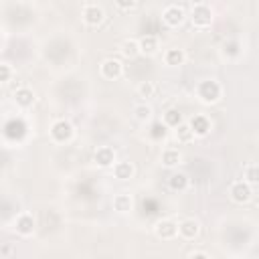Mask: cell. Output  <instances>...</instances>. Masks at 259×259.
I'll use <instances>...</instances> for the list:
<instances>
[{
    "instance_id": "1",
    "label": "cell",
    "mask_w": 259,
    "mask_h": 259,
    "mask_svg": "<svg viewBox=\"0 0 259 259\" xmlns=\"http://www.w3.org/2000/svg\"><path fill=\"white\" fill-rule=\"evenodd\" d=\"M196 97L202 103L212 105L223 97V87H221V83L217 79H204V81H200L196 85Z\"/></svg>"
},
{
    "instance_id": "2",
    "label": "cell",
    "mask_w": 259,
    "mask_h": 259,
    "mask_svg": "<svg viewBox=\"0 0 259 259\" xmlns=\"http://www.w3.org/2000/svg\"><path fill=\"white\" fill-rule=\"evenodd\" d=\"M214 16H212V8L204 2H198L190 8V22L194 28H208L212 24Z\"/></svg>"
},
{
    "instance_id": "3",
    "label": "cell",
    "mask_w": 259,
    "mask_h": 259,
    "mask_svg": "<svg viewBox=\"0 0 259 259\" xmlns=\"http://www.w3.org/2000/svg\"><path fill=\"white\" fill-rule=\"evenodd\" d=\"M229 196L235 204H247L253 198V186L245 180H235L229 186Z\"/></svg>"
},
{
    "instance_id": "4",
    "label": "cell",
    "mask_w": 259,
    "mask_h": 259,
    "mask_svg": "<svg viewBox=\"0 0 259 259\" xmlns=\"http://www.w3.org/2000/svg\"><path fill=\"white\" fill-rule=\"evenodd\" d=\"M49 134H51V140H53V142L65 144V142H69V140L73 138L75 127H73V123L67 121V119H57V121H53Z\"/></svg>"
},
{
    "instance_id": "5",
    "label": "cell",
    "mask_w": 259,
    "mask_h": 259,
    "mask_svg": "<svg viewBox=\"0 0 259 259\" xmlns=\"http://www.w3.org/2000/svg\"><path fill=\"white\" fill-rule=\"evenodd\" d=\"M81 18L87 26L95 28V26H101L103 20H105V10L97 4H85L83 10H81Z\"/></svg>"
},
{
    "instance_id": "6",
    "label": "cell",
    "mask_w": 259,
    "mask_h": 259,
    "mask_svg": "<svg viewBox=\"0 0 259 259\" xmlns=\"http://www.w3.org/2000/svg\"><path fill=\"white\" fill-rule=\"evenodd\" d=\"M184 20H186V12H184V8L178 6V4H170V6H166L164 12H162V22H164L166 26H170V28H178Z\"/></svg>"
},
{
    "instance_id": "7",
    "label": "cell",
    "mask_w": 259,
    "mask_h": 259,
    "mask_svg": "<svg viewBox=\"0 0 259 259\" xmlns=\"http://www.w3.org/2000/svg\"><path fill=\"white\" fill-rule=\"evenodd\" d=\"M99 73H101V77L107 79V81H117V79L123 75V65H121L119 59L109 57V59H105V61L99 65Z\"/></svg>"
},
{
    "instance_id": "8",
    "label": "cell",
    "mask_w": 259,
    "mask_h": 259,
    "mask_svg": "<svg viewBox=\"0 0 259 259\" xmlns=\"http://www.w3.org/2000/svg\"><path fill=\"white\" fill-rule=\"evenodd\" d=\"M154 233L162 241H172L178 235V223H174L172 219H160L154 225Z\"/></svg>"
},
{
    "instance_id": "9",
    "label": "cell",
    "mask_w": 259,
    "mask_h": 259,
    "mask_svg": "<svg viewBox=\"0 0 259 259\" xmlns=\"http://www.w3.org/2000/svg\"><path fill=\"white\" fill-rule=\"evenodd\" d=\"M36 229V223H34V217L30 212H20L16 219H14V231L16 235L20 237H30Z\"/></svg>"
},
{
    "instance_id": "10",
    "label": "cell",
    "mask_w": 259,
    "mask_h": 259,
    "mask_svg": "<svg viewBox=\"0 0 259 259\" xmlns=\"http://www.w3.org/2000/svg\"><path fill=\"white\" fill-rule=\"evenodd\" d=\"M93 162L99 168H113L115 164V150L111 146H99L93 154Z\"/></svg>"
},
{
    "instance_id": "11",
    "label": "cell",
    "mask_w": 259,
    "mask_h": 259,
    "mask_svg": "<svg viewBox=\"0 0 259 259\" xmlns=\"http://www.w3.org/2000/svg\"><path fill=\"white\" fill-rule=\"evenodd\" d=\"M200 233V223L196 219H182L178 223V235L184 239V241H194Z\"/></svg>"
},
{
    "instance_id": "12",
    "label": "cell",
    "mask_w": 259,
    "mask_h": 259,
    "mask_svg": "<svg viewBox=\"0 0 259 259\" xmlns=\"http://www.w3.org/2000/svg\"><path fill=\"white\" fill-rule=\"evenodd\" d=\"M188 123H190V127H192V132H194L196 138H204V136L210 134V119L206 115H202V113L192 115Z\"/></svg>"
},
{
    "instance_id": "13",
    "label": "cell",
    "mask_w": 259,
    "mask_h": 259,
    "mask_svg": "<svg viewBox=\"0 0 259 259\" xmlns=\"http://www.w3.org/2000/svg\"><path fill=\"white\" fill-rule=\"evenodd\" d=\"M34 91L30 89V87H18L14 93H12V101L18 105V107H22V109H26V107H30L32 103H34Z\"/></svg>"
},
{
    "instance_id": "14",
    "label": "cell",
    "mask_w": 259,
    "mask_h": 259,
    "mask_svg": "<svg viewBox=\"0 0 259 259\" xmlns=\"http://www.w3.org/2000/svg\"><path fill=\"white\" fill-rule=\"evenodd\" d=\"M138 42H140V53L146 55V57L156 55L158 49H160V40H158V36H154V34H144L142 38H138Z\"/></svg>"
},
{
    "instance_id": "15",
    "label": "cell",
    "mask_w": 259,
    "mask_h": 259,
    "mask_svg": "<svg viewBox=\"0 0 259 259\" xmlns=\"http://www.w3.org/2000/svg\"><path fill=\"white\" fill-rule=\"evenodd\" d=\"M134 174H136V168H134V164L132 162H127V160H123V162H115L113 164V176L117 178V180H130V178H134Z\"/></svg>"
},
{
    "instance_id": "16",
    "label": "cell",
    "mask_w": 259,
    "mask_h": 259,
    "mask_svg": "<svg viewBox=\"0 0 259 259\" xmlns=\"http://www.w3.org/2000/svg\"><path fill=\"white\" fill-rule=\"evenodd\" d=\"M134 208V200H132V194L127 192H119L113 196V210L119 212V214H125Z\"/></svg>"
},
{
    "instance_id": "17",
    "label": "cell",
    "mask_w": 259,
    "mask_h": 259,
    "mask_svg": "<svg viewBox=\"0 0 259 259\" xmlns=\"http://www.w3.org/2000/svg\"><path fill=\"white\" fill-rule=\"evenodd\" d=\"M184 61H186L184 49L174 47V49H168V51L164 53V63H166L168 67H180V65H184Z\"/></svg>"
},
{
    "instance_id": "18",
    "label": "cell",
    "mask_w": 259,
    "mask_h": 259,
    "mask_svg": "<svg viewBox=\"0 0 259 259\" xmlns=\"http://www.w3.org/2000/svg\"><path fill=\"white\" fill-rule=\"evenodd\" d=\"M188 184H190V178H188L184 172H172L170 178H168V186H170V190H174V192L186 190Z\"/></svg>"
},
{
    "instance_id": "19",
    "label": "cell",
    "mask_w": 259,
    "mask_h": 259,
    "mask_svg": "<svg viewBox=\"0 0 259 259\" xmlns=\"http://www.w3.org/2000/svg\"><path fill=\"white\" fill-rule=\"evenodd\" d=\"M119 53H121L125 59H136L138 55H142V53H140V42H138L136 38H125V40H121V45H119Z\"/></svg>"
},
{
    "instance_id": "20",
    "label": "cell",
    "mask_w": 259,
    "mask_h": 259,
    "mask_svg": "<svg viewBox=\"0 0 259 259\" xmlns=\"http://www.w3.org/2000/svg\"><path fill=\"white\" fill-rule=\"evenodd\" d=\"M174 138H176V142H180V144H188V142H192L196 136H194L190 123H184V121H182L180 125L174 127Z\"/></svg>"
},
{
    "instance_id": "21",
    "label": "cell",
    "mask_w": 259,
    "mask_h": 259,
    "mask_svg": "<svg viewBox=\"0 0 259 259\" xmlns=\"http://www.w3.org/2000/svg\"><path fill=\"white\" fill-rule=\"evenodd\" d=\"M162 166H166V168H174V166H178L180 164V160H182V154L176 150V148H166L164 152H162Z\"/></svg>"
},
{
    "instance_id": "22",
    "label": "cell",
    "mask_w": 259,
    "mask_h": 259,
    "mask_svg": "<svg viewBox=\"0 0 259 259\" xmlns=\"http://www.w3.org/2000/svg\"><path fill=\"white\" fill-rule=\"evenodd\" d=\"M243 180L249 182L251 186L259 184V164H255V162L245 164V168H243Z\"/></svg>"
},
{
    "instance_id": "23",
    "label": "cell",
    "mask_w": 259,
    "mask_h": 259,
    "mask_svg": "<svg viewBox=\"0 0 259 259\" xmlns=\"http://www.w3.org/2000/svg\"><path fill=\"white\" fill-rule=\"evenodd\" d=\"M134 117L138 121H150L152 119V107L148 103H138L134 105Z\"/></svg>"
},
{
    "instance_id": "24",
    "label": "cell",
    "mask_w": 259,
    "mask_h": 259,
    "mask_svg": "<svg viewBox=\"0 0 259 259\" xmlns=\"http://www.w3.org/2000/svg\"><path fill=\"white\" fill-rule=\"evenodd\" d=\"M136 91H138V95H140V97L150 99V97H154V95H156V83H154V81H142V83L136 87Z\"/></svg>"
},
{
    "instance_id": "25",
    "label": "cell",
    "mask_w": 259,
    "mask_h": 259,
    "mask_svg": "<svg viewBox=\"0 0 259 259\" xmlns=\"http://www.w3.org/2000/svg\"><path fill=\"white\" fill-rule=\"evenodd\" d=\"M164 123H166L168 127L180 125V123H182V113H180L178 109H168V111H164Z\"/></svg>"
},
{
    "instance_id": "26",
    "label": "cell",
    "mask_w": 259,
    "mask_h": 259,
    "mask_svg": "<svg viewBox=\"0 0 259 259\" xmlns=\"http://www.w3.org/2000/svg\"><path fill=\"white\" fill-rule=\"evenodd\" d=\"M12 75H14V69L10 63H0V81L2 85H8L12 81Z\"/></svg>"
},
{
    "instance_id": "27",
    "label": "cell",
    "mask_w": 259,
    "mask_h": 259,
    "mask_svg": "<svg viewBox=\"0 0 259 259\" xmlns=\"http://www.w3.org/2000/svg\"><path fill=\"white\" fill-rule=\"evenodd\" d=\"M239 53H241V49H239V42L237 40H227L223 45V55L225 57H237Z\"/></svg>"
},
{
    "instance_id": "28",
    "label": "cell",
    "mask_w": 259,
    "mask_h": 259,
    "mask_svg": "<svg viewBox=\"0 0 259 259\" xmlns=\"http://www.w3.org/2000/svg\"><path fill=\"white\" fill-rule=\"evenodd\" d=\"M166 123L164 121H158V123H154L152 125V132H150V136L154 138V140H160V138H164L166 136Z\"/></svg>"
},
{
    "instance_id": "29",
    "label": "cell",
    "mask_w": 259,
    "mask_h": 259,
    "mask_svg": "<svg viewBox=\"0 0 259 259\" xmlns=\"http://www.w3.org/2000/svg\"><path fill=\"white\" fill-rule=\"evenodd\" d=\"M113 4H115L119 10H132V8L138 4V0H113Z\"/></svg>"
},
{
    "instance_id": "30",
    "label": "cell",
    "mask_w": 259,
    "mask_h": 259,
    "mask_svg": "<svg viewBox=\"0 0 259 259\" xmlns=\"http://www.w3.org/2000/svg\"><path fill=\"white\" fill-rule=\"evenodd\" d=\"M186 257L190 259V257H200V259H208V253L206 251H188L186 253Z\"/></svg>"
},
{
    "instance_id": "31",
    "label": "cell",
    "mask_w": 259,
    "mask_h": 259,
    "mask_svg": "<svg viewBox=\"0 0 259 259\" xmlns=\"http://www.w3.org/2000/svg\"><path fill=\"white\" fill-rule=\"evenodd\" d=\"M8 255H12L10 245H2V247H0V257H8Z\"/></svg>"
}]
</instances>
